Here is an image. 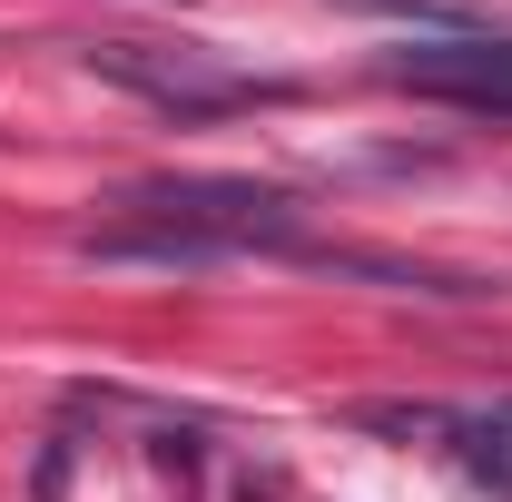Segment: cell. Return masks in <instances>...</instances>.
I'll return each mask as SVG.
<instances>
[{"mask_svg": "<svg viewBox=\"0 0 512 502\" xmlns=\"http://www.w3.org/2000/svg\"><path fill=\"white\" fill-rule=\"evenodd\" d=\"M335 10H365V20H394V30H434V40H473L483 30L473 0H335Z\"/></svg>", "mask_w": 512, "mask_h": 502, "instance_id": "obj_5", "label": "cell"}, {"mask_svg": "<svg viewBox=\"0 0 512 502\" xmlns=\"http://www.w3.org/2000/svg\"><path fill=\"white\" fill-rule=\"evenodd\" d=\"M89 69H99L109 89H138V99L168 109V119H237L256 99H286V79H247V69L207 60V50H158V40H99Z\"/></svg>", "mask_w": 512, "mask_h": 502, "instance_id": "obj_2", "label": "cell"}, {"mask_svg": "<svg viewBox=\"0 0 512 502\" xmlns=\"http://www.w3.org/2000/svg\"><path fill=\"white\" fill-rule=\"evenodd\" d=\"M394 89L414 99H444V109H473V119H512V40L473 30V40H414L384 60Z\"/></svg>", "mask_w": 512, "mask_h": 502, "instance_id": "obj_3", "label": "cell"}, {"mask_svg": "<svg viewBox=\"0 0 512 502\" xmlns=\"http://www.w3.org/2000/svg\"><path fill=\"white\" fill-rule=\"evenodd\" d=\"M119 207L148 217V227H188V237H207L217 256H237V247L296 256V197L266 188V178H138Z\"/></svg>", "mask_w": 512, "mask_h": 502, "instance_id": "obj_1", "label": "cell"}, {"mask_svg": "<svg viewBox=\"0 0 512 502\" xmlns=\"http://www.w3.org/2000/svg\"><path fill=\"white\" fill-rule=\"evenodd\" d=\"M453 453H463V473L483 493L512 502V414H453Z\"/></svg>", "mask_w": 512, "mask_h": 502, "instance_id": "obj_4", "label": "cell"}]
</instances>
